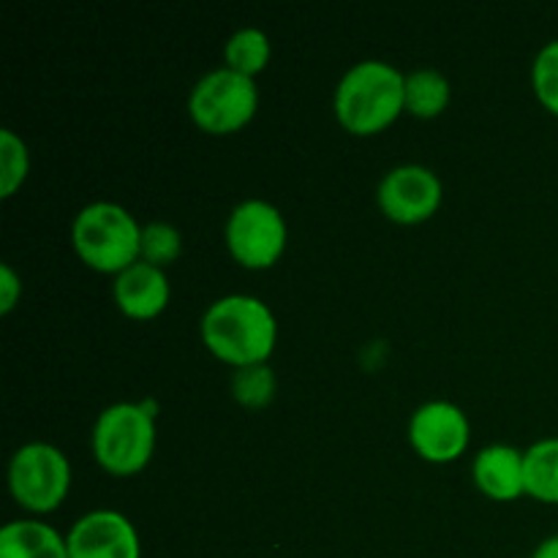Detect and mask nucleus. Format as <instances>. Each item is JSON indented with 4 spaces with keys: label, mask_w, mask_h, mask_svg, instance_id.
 Here are the masks:
<instances>
[{
    "label": "nucleus",
    "mask_w": 558,
    "mask_h": 558,
    "mask_svg": "<svg viewBox=\"0 0 558 558\" xmlns=\"http://www.w3.org/2000/svg\"><path fill=\"white\" fill-rule=\"evenodd\" d=\"M199 336L213 357L232 368H245L270 360L278 341V319L270 305L254 294H223L202 314Z\"/></svg>",
    "instance_id": "f257e3e1"
},
{
    "label": "nucleus",
    "mask_w": 558,
    "mask_h": 558,
    "mask_svg": "<svg viewBox=\"0 0 558 558\" xmlns=\"http://www.w3.org/2000/svg\"><path fill=\"white\" fill-rule=\"evenodd\" d=\"M332 109L349 134H379L407 112V71L376 58L349 65L332 93Z\"/></svg>",
    "instance_id": "f03ea898"
},
{
    "label": "nucleus",
    "mask_w": 558,
    "mask_h": 558,
    "mask_svg": "<svg viewBox=\"0 0 558 558\" xmlns=\"http://www.w3.org/2000/svg\"><path fill=\"white\" fill-rule=\"evenodd\" d=\"M142 223L109 199L90 202L71 221V243L80 259L98 272H123L140 262Z\"/></svg>",
    "instance_id": "7ed1b4c3"
},
{
    "label": "nucleus",
    "mask_w": 558,
    "mask_h": 558,
    "mask_svg": "<svg viewBox=\"0 0 558 558\" xmlns=\"http://www.w3.org/2000/svg\"><path fill=\"white\" fill-rule=\"evenodd\" d=\"M93 456L109 474L142 472L156 452V407L150 401L109 403L93 423Z\"/></svg>",
    "instance_id": "20e7f679"
},
{
    "label": "nucleus",
    "mask_w": 558,
    "mask_h": 558,
    "mask_svg": "<svg viewBox=\"0 0 558 558\" xmlns=\"http://www.w3.org/2000/svg\"><path fill=\"white\" fill-rule=\"evenodd\" d=\"M259 109V87L251 76L229 65L205 71L189 93V114L207 134H234L254 120Z\"/></svg>",
    "instance_id": "39448f33"
},
{
    "label": "nucleus",
    "mask_w": 558,
    "mask_h": 558,
    "mask_svg": "<svg viewBox=\"0 0 558 558\" xmlns=\"http://www.w3.org/2000/svg\"><path fill=\"white\" fill-rule=\"evenodd\" d=\"M9 490L36 515L58 510L71 490V461L49 441H25L9 461Z\"/></svg>",
    "instance_id": "423d86ee"
},
{
    "label": "nucleus",
    "mask_w": 558,
    "mask_h": 558,
    "mask_svg": "<svg viewBox=\"0 0 558 558\" xmlns=\"http://www.w3.org/2000/svg\"><path fill=\"white\" fill-rule=\"evenodd\" d=\"M229 254L248 270H267L287 251L289 227L283 213L262 196H248L232 207L223 227Z\"/></svg>",
    "instance_id": "0eeeda50"
},
{
    "label": "nucleus",
    "mask_w": 558,
    "mask_h": 558,
    "mask_svg": "<svg viewBox=\"0 0 558 558\" xmlns=\"http://www.w3.org/2000/svg\"><path fill=\"white\" fill-rule=\"evenodd\" d=\"M445 199V185L441 178L425 163H401L385 172L376 189L379 210L392 223H423L436 216Z\"/></svg>",
    "instance_id": "6e6552de"
},
{
    "label": "nucleus",
    "mask_w": 558,
    "mask_h": 558,
    "mask_svg": "<svg viewBox=\"0 0 558 558\" xmlns=\"http://www.w3.org/2000/svg\"><path fill=\"white\" fill-rule=\"evenodd\" d=\"M472 423L458 403L425 401L409 420V441L420 458L430 463H450L466 452Z\"/></svg>",
    "instance_id": "1a4fd4ad"
},
{
    "label": "nucleus",
    "mask_w": 558,
    "mask_h": 558,
    "mask_svg": "<svg viewBox=\"0 0 558 558\" xmlns=\"http://www.w3.org/2000/svg\"><path fill=\"white\" fill-rule=\"evenodd\" d=\"M69 558H142L140 532L118 510H90L65 534Z\"/></svg>",
    "instance_id": "9d476101"
},
{
    "label": "nucleus",
    "mask_w": 558,
    "mask_h": 558,
    "mask_svg": "<svg viewBox=\"0 0 558 558\" xmlns=\"http://www.w3.org/2000/svg\"><path fill=\"white\" fill-rule=\"evenodd\" d=\"M112 298L129 319H156L172 298L167 270L147 262H134L112 281Z\"/></svg>",
    "instance_id": "9b49d317"
},
{
    "label": "nucleus",
    "mask_w": 558,
    "mask_h": 558,
    "mask_svg": "<svg viewBox=\"0 0 558 558\" xmlns=\"http://www.w3.org/2000/svg\"><path fill=\"white\" fill-rule=\"evenodd\" d=\"M472 480L488 499H518L526 494L523 452L512 445H501V441L483 447L472 461Z\"/></svg>",
    "instance_id": "f8f14e48"
},
{
    "label": "nucleus",
    "mask_w": 558,
    "mask_h": 558,
    "mask_svg": "<svg viewBox=\"0 0 558 558\" xmlns=\"http://www.w3.org/2000/svg\"><path fill=\"white\" fill-rule=\"evenodd\" d=\"M0 558H69V543L49 523L20 518L0 529Z\"/></svg>",
    "instance_id": "ddd939ff"
},
{
    "label": "nucleus",
    "mask_w": 558,
    "mask_h": 558,
    "mask_svg": "<svg viewBox=\"0 0 558 558\" xmlns=\"http://www.w3.org/2000/svg\"><path fill=\"white\" fill-rule=\"evenodd\" d=\"M526 494L545 505H558V436H545L523 450Z\"/></svg>",
    "instance_id": "4468645a"
},
{
    "label": "nucleus",
    "mask_w": 558,
    "mask_h": 558,
    "mask_svg": "<svg viewBox=\"0 0 558 558\" xmlns=\"http://www.w3.org/2000/svg\"><path fill=\"white\" fill-rule=\"evenodd\" d=\"M452 85L439 69H414L407 71V112L414 118H439L450 107Z\"/></svg>",
    "instance_id": "2eb2a0df"
},
{
    "label": "nucleus",
    "mask_w": 558,
    "mask_h": 558,
    "mask_svg": "<svg viewBox=\"0 0 558 558\" xmlns=\"http://www.w3.org/2000/svg\"><path fill=\"white\" fill-rule=\"evenodd\" d=\"M272 58V44L262 27L245 25L238 27L232 36L223 44V65H229L238 74L251 76L256 80V74L267 69Z\"/></svg>",
    "instance_id": "dca6fc26"
},
{
    "label": "nucleus",
    "mask_w": 558,
    "mask_h": 558,
    "mask_svg": "<svg viewBox=\"0 0 558 558\" xmlns=\"http://www.w3.org/2000/svg\"><path fill=\"white\" fill-rule=\"evenodd\" d=\"M229 387H232V398L240 407L265 409L276 398L278 376L270 368V363L245 365V368H234Z\"/></svg>",
    "instance_id": "f3484780"
},
{
    "label": "nucleus",
    "mask_w": 558,
    "mask_h": 558,
    "mask_svg": "<svg viewBox=\"0 0 558 558\" xmlns=\"http://www.w3.org/2000/svg\"><path fill=\"white\" fill-rule=\"evenodd\" d=\"M183 254V234L174 223L169 221H147L142 223L140 238V259L147 265H156L167 270L169 265L180 259Z\"/></svg>",
    "instance_id": "a211bd4d"
},
{
    "label": "nucleus",
    "mask_w": 558,
    "mask_h": 558,
    "mask_svg": "<svg viewBox=\"0 0 558 558\" xmlns=\"http://www.w3.org/2000/svg\"><path fill=\"white\" fill-rule=\"evenodd\" d=\"M31 172V150L16 131L0 129V196L9 199L27 180Z\"/></svg>",
    "instance_id": "6ab92c4d"
},
{
    "label": "nucleus",
    "mask_w": 558,
    "mask_h": 558,
    "mask_svg": "<svg viewBox=\"0 0 558 558\" xmlns=\"http://www.w3.org/2000/svg\"><path fill=\"white\" fill-rule=\"evenodd\" d=\"M532 87L539 104L558 118V38L545 44L534 58Z\"/></svg>",
    "instance_id": "aec40b11"
},
{
    "label": "nucleus",
    "mask_w": 558,
    "mask_h": 558,
    "mask_svg": "<svg viewBox=\"0 0 558 558\" xmlns=\"http://www.w3.org/2000/svg\"><path fill=\"white\" fill-rule=\"evenodd\" d=\"M22 298V278L14 270L11 262L0 265V314H11L16 305V300Z\"/></svg>",
    "instance_id": "412c9836"
},
{
    "label": "nucleus",
    "mask_w": 558,
    "mask_h": 558,
    "mask_svg": "<svg viewBox=\"0 0 558 558\" xmlns=\"http://www.w3.org/2000/svg\"><path fill=\"white\" fill-rule=\"evenodd\" d=\"M532 558H558V534L543 539V543L537 545V550L532 554Z\"/></svg>",
    "instance_id": "4be33fe9"
}]
</instances>
